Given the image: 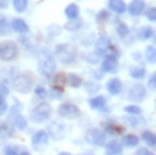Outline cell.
<instances>
[{"label": "cell", "instance_id": "obj_8", "mask_svg": "<svg viewBox=\"0 0 156 155\" xmlns=\"http://www.w3.org/2000/svg\"><path fill=\"white\" fill-rule=\"evenodd\" d=\"M147 96V89L138 80H136V84L129 87V91H128V100L129 102H133V104H140V102H144Z\"/></svg>", "mask_w": 156, "mask_h": 155}, {"label": "cell", "instance_id": "obj_17", "mask_svg": "<svg viewBox=\"0 0 156 155\" xmlns=\"http://www.w3.org/2000/svg\"><path fill=\"white\" fill-rule=\"evenodd\" d=\"M128 73H129V77L133 78V80H142V78L146 77V66H142V64H133V66H129L128 68Z\"/></svg>", "mask_w": 156, "mask_h": 155}, {"label": "cell", "instance_id": "obj_35", "mask_svg": "<svg viewBox=\"0 0 156 155\" xmlns=\"http://www.w3.org/2000/svg\"><path fill=\"white\" fill-rule=\"evenodd\" d=\"M48 95L51 100H60L62 95H64V91H62V87L60 86H51V89L48 91Z\"/></svg>", "mask_w": 156, "mask_h": 155}, {"label": "cell", "instance_id": "obj_32", "mask_svg": "<svg viewBox=\"0 0 156 155\" xmlns=\"http://www.w3.org/2000/svg\"><path fill=\"white\" fill-rule=\"evenodd\" d=\"M11 125L14 127L16 130H25V128H27V118L23 116V114H18V116L12 119Z\"/></svg>", "mask_w": 156, "mask_h": 155}, {"label": "cell", "instance_id": "obj_24", "mask_svg": "<svg viewBox=\"0 0 156 155\" xmlns=\"http://www.w3.org/2000/svg\"><path fill=\"white\" fill-rule=\"evenodd\" d=\"M64 16H66L68 20L80 18V7H78L75 2H73V4H68V6L64 7Z\"/></svg>", "mask_w": 156, "mask_h": 155}, {"label": "cell", "instance_id": "obj_41", "mask_svg": "<svg viewBox=\"0 0 156 155\" xmlns=\"http://www.w3.org/2000/svg\"><path fill=\"white\" fill-rule=\"evenodd\" d=\"M34 93H36V96H37V98H41V100H43V98L46 96V89H44L43 86L34 87Z\"/></svg>", "mask_w": 156, "mask_h": 155}, {"label": "cell", "instance_id": "obj_29", "mask_svg": "<svg viewBox=\"0 0 156 155\" xmlns=\"http://www.w3.org/2000/svg\"><path fill=\"white\" fill-rule=\"evenodd\" d=\"M144 59L149 64H156V47L154 45H147L144 50Z\"/></svg>", "mask_w": 156, "mask_h": 155}, {"label": "cell", "instance_id": "obj_27", "mask_svg": "<svg viewBox=\"0 0 156 155\" xmlns=\"http://www.w3.org/2000/svg\"><path fill=\"white\" fill-rule=\"evenodd\" d=\"M94 45H96L98 50H101V52L105 54V52L108 50V47L112 45V41H110V38H108L107 34H101V36H98V39H96V43H94Z\"/></svg>", "mask_w": 156, "mask_h": 155}, {"label": "cell", "instance_id": "obj_10", "mask_svg": "<svg viewBox=\"0 0 156 155\" xmlns=\"http://www.w3.org/2000/svg\"><path fill=\"white\" fill-rule=\"evenodd\" d=\"M99 64H101L103 73H117V70H119V59L112 57V55H103Z\"/></svg>", "mask_w": 156, "mask_h": 155}, {"label": "cell", "instance_id": "obj_25", "mask_svg": "<svg viewBox=\"0 0 156 155\" xmlns=\"http://www.w3.org/2000/svg\"><path fill=\"white\" fill-rule=\"evenodd\" d=\"M103 52L101 50H98V48H94V50H90L87 55H85V61H87L89 64H99L101 62V59H103Z\"/></svg>", "mask_w": 156, "mask_h": 155}, {"label": "cell", "instance_id": "obj_45", "mask_svg": "<svg viewBox=\"0 0 156 155\" xmlns=\"http://www.w3.org/2000/svg\"><path fill=\"white\" fill-rule=\"evenodd\" d=\"M7 95H9V87L5 86V82L4 84L0 82V96H7Z\"/></svg>", "mask_w": 156, "mask_h": 155}, {"label": "cell", "instance_id": "obj_12", "mask_svg": "<svg viewBox=\"0 0 156 155\" xmlns=\"http://www.w3.org/2000/svg\"><path fill=\"white\" fill-rule=\"evenodd\" d=\"M105 89L108 91V95H112V96H119L121 93H122V80L117 77H112L107 80V84H105Z\"/></svg>", "mask_w": 156, "mask_h": 155}, {"label": "cell", "instance_id": "obj_47", "mask_svg": "<svg viewBox=\"0 0 156 155\" xmlns=\"http://www.w3.org/2000/svg\"><path fill=\"white\" fill-rule=\"evenodd\" d=\"M11 0H0V9H7Z\"/></svg>", "mask_w": 156, "mask_h": 155}, {"label": "cell", "instance_id": "obj_37", "mask_svg": "<svg viewBox=\"0 0 156 155\" xmlns=\"http://www.w3.org/2000/svg\"><path fill=\"white\" fill-rule=\"evenodd\" d=\"M4 153H9V155H14V153H27V150L9 145V146H5V148H4Z\"/></svg>", "mask_w": 156, "mask_h": 155}, {"label": "cell", "instance_id": "obj_18", "mask_svg": "<svg viewBox=\"0 0 156 155\" xmlns=\"http://www.w3.org/2000/svg\"><path fill=\"white\" fill-rule=\"evenodd\" d=\"M153 38H154V29L151 25H142L136 32V39H140V41H149Z\"/></svg>", "mask_w": 156, "mask_h": 155}, {"label": "cell", "instance_id": "obj_40", "mask_svg": "<svg viewBox=\"0 0 156 155\" xmlns=\"http://www.w3.org/2000/svg\"><path fill=\"white\" fill-rule=\"evenodd\" d=\"M46 30H48V32H46V34H48V38H55V36H58V34L62 32L58 25H50V27H48Z\"/></svg>", "mask_w": 156, "mask_h": 155}, {"label": "cell", "instance_id": "obj_19", "mask_svg": "<svg viewBox=\"0 0 156 155\" xmlns=\"http://www.w3.org/2000/svg\"><path fill=\"white\" fill-rule=\"evenodd\" d=\"M124 119V123H128L129 127H144L146 125V119L142 118V114H128V116L122 118Z\"/></svg>", "mask_w": 156, "mask_h": 155}, {"label": "cell", "instance_id": "obj_7", "mask_svg": "<svg viewBox=\"0 0 156 155\" xmlns=\"http://www.w3.org/2000/svg\"><path fill=\"white\" fill-rule=\"evenodd\" d=\"M85 141L92 146H105L107 143V132L101 128H89L85 132Z\"/></svg>", "mask_w": 156, "mask_h": 155}, {"label": "cell", "instance_id": "obj_4", "mask_svg": "<svg viewBox=\"0 0 156 155\" xmlns=\"http://www.w3.org/2000/svg\"><path fill=\"white\" fill-rule=\"evenodd\" d=\"M12 87H14V91L23 93V95L30 93L34 89V77L30 73H20L12 78Z\"/></svg>", "mask_w": 156, "mask_h": 155}, {"label": "cell", "instance_id": "obj_38", "mask_svg": "<svg viewBox=\"0 0 156 155\" xmlns=\"http://www.w3.org/2000/svg\"><path fill=\"white\" fill-rule=\"evenodd\" d=\"M144 14H146V18L149 20V21H156V6L146 7V11H144Z\"/></svg>", "mask_w": 156, "mask_h": 155}, {"label": "cell", "instance_id": "obj_15", "mask_svg": "<svg viewBox=\"0 0 156 155\" xmlns=\"http://www.w3.org/2000/svg\"><path fill=\"white\" fill-rule=\"evenodd\" d=\"M107 7L110 9V13H115V14H124L128 9L124 0H107Z\"/></svg>", "mask_w": 156, "mask_h": 155}, {"label": "cell", "instance_id": "obj_33", "mask_svg": "<svg viewBox=\"0 0 156 155\" xmlns=\"http://www.w3.org/2000/svg\"><path fill=\"white\" fill-rule=\"evenodd\" d=\"M82 27H83V23H82V20L80 18L69 20L68 23H66V30H69V32H76V30H80Z\"/></svg>", "mask_w": 156, "mask_h": 155}, {"label": "cell", "instance_id": "obj_6", "mask_svg": "<svg viewBox=\"0 0 156 155\" xmlns=\"http://www.w3.org/2000/svg\"><path fill=\"white\" fill-rule=\"evenodd\" d=\"M58 116L64 118V119H78V118L82 116V111H80V107L75 105L73 102H62L57 109Z\"/></svg>", "mask_w": 156, "mask_h": 155}, {"label": "cell", "instance_id": "obj_21", "mask_svg": "<svg viewBox=\"0 0 156 155\" xmlns=\"http://www.w3.org/2000/svg\"><path fill=\"white\" fill-rule=\"evenodd\" d=\"M121 143H122V146H126V148H136L138 143H140V137L136 136V134H124L122 139H121Z\"/></svg>", "mask_w": 156, "mask_h": 155}, {"label": "cell", "instance_id": "obj_22", "mask_svg": "<svg viewBox=\"0 0 156 155\" xmlns=\"http://www.w3.org/2000/svg\"><path fill=\"white\" fill-rule=\"evenodd\" d=\"M66 84L73 89H78L80 86H83V78L80 77L78 73H68L66 75Z\"/></svg>", "mask_w": 156, "mask_h": 155}, {"label": "cell", "instance_id": "obj_11", "mask_svg": "<svg viewBox=\"0 0 156 155\" xmlns=\"http://www.w3.org/2000/svg\"><path fill=\"white\" fill-rule=\"evenodd\" d=\"M107 105H108V98L101 96V95H92L89 98V107L92 111H101V112H107Z\"/></svg>", "mask_w": 156, "mask_h": 155}, {"label": "cell", "instance_id": "obj_5", "mask_svg": "<svg viewBox=\"0 0 156 155\" xmlns=\"http://www.w3.org/2000/svg\"><path fill=\"white\" fill-rule=\"evenodd\" d=\"M18 54H20V50L14 41H4V43H0V61L12 62V61L18 59Z\"/></svg>", "mask_w": 156, "mask_h": 155}, {"label": "cell", "instance_id": "obj_48", "mask_svg": "<svg viewBox=\"0 0 156 155\" xmlns=\"http://www.w3.org/2000/svg\"><path fill=\"white\" fill-rule=\"evenodd\" d=\"M133 59H135V61H140V59H142V54H140V52H133Z\"/></svg>", "mask_w": 156, "mask_h": 155}, {"label": "cell", "instance_id": "obj_30", "mask_svg": "<svg viewBox=\"0 0 156 155\" xmlns=\"http://www.w3.org/2000/svg\"><path fill=\"white\" fill-rule=\"evenodd\" d=\"M83 89H85L89 95L92 96V95H98V91L101 89V86L98 84V80H94V78H92V80H87V82H83Z\"/></svg>", "mask_w": 156, "mask_h": 155}, {"label": "cell", "instance_id": "obj_31", "mask_svg": "<svg viewBox=\"0 0 156 155\" xmlns=\"http://www.w3.org/2000/svg\"><path fill=\"white\" fill-rule=\"evenodd\" d=\"M96 21L99 23V25H105V23H108L110 21V9L108 7H105V9H99L96 13Z\"/></svg>", "mask_w": 156, "mask_h": 155}, {"label": "cell", "instance_id": "obj_43", "mask_svg": "<svg viewBox=\"0 0 156 155\" xmlns=\"http://www.w3.org/2000/svg\"><path fill=\"white\" fill-rule=\"evenodd\" d=\"M147 86L151 87V89H156V71L151 73V77H149V80H147Z\"/></svg>", "mask_w": 156, "mask_h": 155}, {"label": "cell", "instance_id": "obj_13", "mask_svg": "<svg viewBox=\"0 0 156 155\" xmlns=\"http://www.w3.org/2000/svg\"><path fill=\"white\" fill-rule=\"evenodd\" d=\"M48 141H50L48 130H37V132L32 134V146L34 148H43V146L48 145Z\"/></svg>", "mask_w": 156, "mask_h": 155}, {"label": "cell", "instance_id": "obj_28", "mask_svg": "<svg viewBox=\"0 0 156 155\" xmlns=\"http://www.w3.org/2000/svg\"><path fill=\"white\" fill-rule=\"evenodd\" d=\"M140 139H142L149 148H154L156 146V134L154 132H151V130H144L142 136H140Z\"/></svg>", "mask_w": 156, "mask_h": 155}, {"label": "cell", "instance_id": "obj_3", "mask_svg": "<svg viewBox=\"0 0 156 155\" xmlns=\"http://www.w3.org/2000/svg\"><path fill=\"white\" fill-rule=\"evenodd\" d=\"M51 112H53V109H51V105H50L48 102H39L37 105L32 107V111H30V119H32L34 123H44V121L50 119Z\"/></svg>", "mask_w": 156, "mask_h": 155}, {"label": "cell", "instance_id": "obj_26", "mask_svg": "<svg viewBox=\"0 0 156 155\" xmlns=\"http://www.w3.org/2000/svg\"><path fill=\"white\" fill-rule=\"evenodd\" d=\"M115 34L121 39H128V36H129V27H128L124 21L115 20Z\"/></svg>", "mask_w": 156, "mask_h": 155}, {"label": "cell", "instance_id": "obj_39", "mask_svg": "<svg viewBox=\"0 0 156 155\" xmlns=\"http://www.w3.org/2000/svg\"><path fill=\"white\" fill-rule=\"evenodd\" d=\"M9 27H11V23L7 21V18L5 16H0V34H7L9 32Z\"/></svg>", "mask_w": 156, "mask_h": 155}, {"label": "cell", "instance_id": "obj_2", "mask_svg": "<svg viewBox=\"0 0 156 155\" xmlns=\"http://www.w3.org/2000/svg\"><path fill=\"white\" fill-rule=\"evenodd\" d=\"M53 55L57 61H60L62 64H75L78 59V50L75 45H71V43H58L57 47H55V52H53Z\"/></svg>", "mask_w": 156, "mask_h": 155}, {"label": "cell", "instance_id": "obj_16", "mask_svg": "<svg viewBox=\"0 0 156 155\" xmlns=\"http://www.w3.org/2000/svg\"><path fill=\"white\" fill-rule=\"evenodd\" d=\"M11 30L25 36V34H29L30 29H29V25H27V21H23L21 18H14V20H11Z\"/></svg>", "mask_w": 156, "mask_h": 155}, {"label": "cell", "instance_id": "obj_9", "mask_svg": "<svg viewBox=\"0 0 156 155\" xmlns=\"http://www.w3.org/2000/svg\"><path fill=\"white\" fill-rule=\"evenodd\" d=\"M48 134L51 139H55V141H60V139H64L66 134H68V128L64 123H60V121H51L48 127Z\"/></svg>", "mask_w": 156, "mask_h": 155}, {"label": "cell", "instance_id": "obj_34", "mask_svg": "<svg viewBox=\"0 0 156 155\" xmlns=\"http://www.w3.org/2000/svg\"><path fill=\"white\" fill-rule=\"evenodd\" d=\"M11 2H12V7L16 13H23L29 7V0H11Z\"/></svg>", "mask_w": 156, "mask_h": 155}, {"label": "cell", "instance_id": "obj_1", "mask_svg": "<svg viewBox=\"0 0 156 155\" xmlns=\"http://www.w3.org/2000/svg\"><path fill=\"white\" fill-rule=\"evenodd\" d=\"M37 68H39V73L43 77H53L57 73V59H55V55L50 50H46V48L41 50Z\"/></svg>", "mask_w": 156, "mask_h": 155}, {"label": "cell", "instance_id": "obj_42", "mask_svg": "<svg viewBox=\"0 0 156 155\" xmlns=\"http://www.w3.org/2000/svg\"><path fill=\"white\" fill-rule=\"evenodd\" d=\"M7 112V102H5V96H0V116Z\"/></svg>", "mask_w": 156, "mask_h": 155}, {"label": "cell", "instance_id": "obj_20", "mask_svg": "<svg viewBox=\"0 0 156 155\" xmlns=\"http://www.w3.org/2000/svg\"><path fill=\"white\" fill-rule=\"evenodd\" d=\"M122 143L121 141H115V139H110V141H107L105 143V152L107 153H114V155H117V153H121L122 152Z\"/></svg>", "mask_w": 156, "mask_h": 155}, {"label": "cell", "instance_id": "obj_14", "mask_svg": "<svg viewBox=\"0 0 156 155\" xmlns=\"http://www.w3.org/2000/svg\"><path fill=\"white\" fill-rule=\"evenodd\" d=\"M126 11L129 13V16L138 18V16H142L144 11H146V2H144V0H131Z\"/></svg>", "mask_w": 156, "mask_h": 155}, {"label": "cell", "instance_id": "obj_49", "mask_svg": "<svg viewBox=\"0 0 156 155\" xmlns=\"http://www.w3.org/2000/svg\"><path fill=\"white\" fill-rule=\"evenodd\" d=\"M0 130H2V123H0Z\"/></svg>", "mask_w": 156, "mask_h": 155}, {"label": "cell", "instance_id": "obj_46", "mask_svg": "<svg viewBox=\"0 0 156 155\" xmlns=\"http://www.w3.org/2000/svg\"><path fill=\"white\" fill-rule=\"evenodd\" d=\"M136 153L138 155H151V148H144V146H136Z\"/></svg>", "mask_w": 156, "mask_h": 155}, {"label": "cell", "instance_id": "obj_23", "mask_svg": "<svg viewBox=\"0 0 156 155\" xmlns=\"http://www.w3.org/2000/svg\"><path fill=\"white\" fill-rule=\"evenodd\" d=\"M105 132L110 134V136H117V134L122 132V128H121V125L117 123L115 119H107L105 121Z\"/></svg>", "mask_w": 156, "mask_h": 155}, {"label": "cell", "instance_id": "obj_44", "mask_svg": "<svg viewBox=\"0 0 156 155\" xmlns=\"http://www.w3.org/2000/svg\"><path fill=\"white\" fill-rule=\"evenodd\" d=\"M101 77H103V70H92V71H90V78H96V80H99Z\"/></svg>", "mask_w": 156, "mask_h": 155}, {"label": "cell", "instance_id": "obj_36", "mask_svg": "<svg viewBox=\"0 0 156 155\" xmlns=\"http://www.w3.org/2000/svg\"><path fill=\"white\" fill-rule=\"evenodd\" d=\"M124 112L126 114H142V107L138 105V104H131V105L124 107Z\"/></svg>", "mask_w": 156, "mask_h": 155}]
</instances>
